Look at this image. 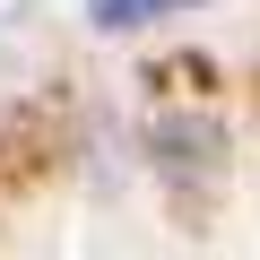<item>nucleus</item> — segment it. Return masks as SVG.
Returning a JSON list of instances; mask_svg holds the SVG:
<instances>
[{"instance_id":"1","label":"nucleus","mask_w":260,"mask_h":260,"mask_svg":"<svg viewBox=\"0 0 260 260\" xmlns=\"http://www.w3.org/2000/svg\"><path fill=\"white\" fill-rule=\"evenodd\" d=\"M174 9H191V0H95V26L104 35H130V26H156V18H174Z\"/></svg>"}]
</instances>
